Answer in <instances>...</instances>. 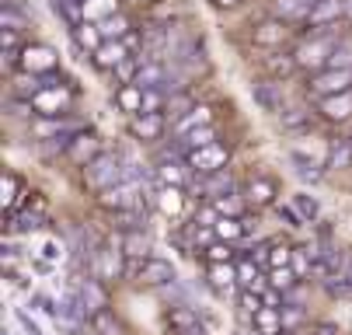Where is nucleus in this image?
Segmentation results:
<instances>
[{
    "label": "nucleus",
    "mask_w": 352,
    "mask_h": 335,
    "mask_svg": "<svg viewBox=\"0 0 352 335\" xmlns=\"http://www.w3.org/2000/svg\"><path fill=\"white\" fill-rule=\"evenodd\" d=\"M338 39H342V35H335L331 25H328V28H314V39H311V42L296 45V53H293L296 67H307V70L328 67V60H331V53H335V42H338Z\"/></svg>",
    "instance_id": "f257e3e1"
},
{
    "label": "nucleus",
    "mask_w": 352,
    "mask_h": 335,
    "mask_svg": "<svg viewBox=\"0 0 352 335\" xmlns=\"http://www.w3.org/2000/svg\"><path fill=\"white\" fill-rule=\"evenodd\" d=\"M122 178H126V171L119 168V158H112V154H98L91 164H84V182L94 193H105V188L119 185Z\"/></svg>",
    "instance_id": "f03ea898"
},
{
    "label": "nucleus",
    "mask_w": 352,
    "mask_h": 335,
    "mask_svg": "<svg viewBox=\"0 0 352 335\" xmlns=\"http://www.w3.org/2000/svg\"><path fill=\"white\" fill-rule=\"evenodd\" d=\"M349 87H352V70H335V67H328L307 80V91L314 98H331V94H342Z\"/></svg>",
    "instance_id": "7ed1b4c3"
},
{
    "label": "nucleus",
    "mask_w": 352,
    "mask_h": 335,
    "mask_svg": "<svg viewBox=\"0 0 352 335\" xmlns=\"http://www.w3.org/2000/svg\"><path fill=\"white\" fill-rule=\"evenodd\" d=\"M227 147H220V143H206V147H199L188 154V164L199 171V175H210V171H220L227 168Z\"/></svg>",
    "instance_id": "20e7f679"
},
{
    "label": "nucleus",
    "mask_w": 352,
    "mask_h": 335,
    "mask_svg": "<svg viewBox=\"0 0 352 335\" xmlns=\"http://www.w3.org/2000/svg\"><path fill=\"white\" fill-rule=\"evenodd\" d=\"M122 245L119 248H98L94 252V276L102 283H116L122 276Z\"/></svg>",
    "instance_id": "39448f33"
},
{
    "label": "nucleus",
    "mask_w": 352,
    "mask_h": 335,
    "mask_svg": "<svg viewBox=\"0 0 352 335\" xmlns=\"http://www.w3.org/2000/svg\"><path fill=\"white\" fill-rule=\"evenodd\" d=\"M136 279H140V283H146V286H168V283H175V279H178V272H175V266H171V262H161V259H143V262H140V269H136Z\"/></svg>",
    "instance_id": "423d86ee"
},
{
    "label": "nucleus",
    "mask_w": 352,
    "mask_h": 335,
    "mask_svg": "<svg viewBox=\"0 0 352 335\" xmlns=\"http://www.w3.org/2000/svg\"><path fill=\"white\" fill-rule=\"evenodd\" d=\"M102 206H109V210H136L140 206V188L133 182H119V185H112V188L102 193Z\"/></svg>",
    "instance_id": "0eeeda50"
},
{
    "label": "nucleus",
    "mask_w": 352,
    "mask_h": 335,
    "mask_svg": "<svg viewBox=\"0 0 352 335\" xmlns=\"http://www.w3.org/2000/svg\"><path fill=\"white\" fill-rule=\"evenodd\" d=\"M168 325L175 328V335H203V321H199V311L188 307V304H171Z\"/></svg>",
    "instance_id": "6e6552de"
},
{
    "label": "nucleus",
    "mask_w": 352,
    "mask_h": 335,
    "mask_svg": "<svg viewBox=\"0 0 352 335\" xmlns=\"http://www.w3.org/2000/svg\"><path fill=\"white\" fill-rule=\"evenodd\" d=\"M251 98H255V105L262 112H272V116L283 112V91L272 80H255V84H251Z\"/></svg>",
    "instance_id": "1a4fd4ad"
},
{
    "label": "nucleus",
    "mask_w": 352,
    "mask_h": 335,
    "mask_svg": "<svg viewBox=\"0 0 352 335\" xmlns=\"http://www.w3.org/2000/svg\"><path fill=\"white\" fill-rule=\"evenodd\" d=\"M195 185H199V193H203V196H210V199H220V196L234 193V178H230V171H227V168L203 175V178H199Z\"/></svg>",
    "instance_id": "9d476101"
},
{
    "label": "nucleus",
    "mask_w": 352,
    "mask_h": 335,
    "mask_svg": "<svg viewBox=\"0 0 352 335\" xmlns=\"http://www.w3.org/2000/svg\"><path fill=\"white\" fill-rule=\"evenodd\" d=\"M318 4H321V0H276L272 8H276V14L283 21H307Z\"/></svg>",
    "instance_id": "9b49d317"
},
{
    "label": "nucleus",
    "mask_w": 352,
    "mask_h": 335,
    "mask_svg": "<svg viewBox=\"0 0 352 335\" xmlns=\"http://www.w3.org/2000/svg\"><path fill=\"white\" fill-rule=\"evenodd\" d=\"M161 133H164L161 112H136V116H133V136H140V140H157Z\"/></svg>",
    "instance_id": "f8f14e48"
},
{
    "label": "nucleus",
    "mask_w": 352,
    "mask_h": 335,
    "mask_svg": "<svg viewBox=\"0 0 352 335\" xmlns=\"http://www.w3.org/2000/svg\"><path fill=\"white\" fill-rule=\"evenodd\" d=\"M342 11H345V0H321V4L311 11L307 25L311 28H328V25H335L342 18Z\"/></svg>",
    "instance_id": "ddd939ff"
},
{
    "label": "nucleus",
    "mask_w": 352,
    "mask_h": 335,
    "mask_svg": "<svg viewBox=\"0 0 352 335\" xmlns=\"http://www.w3.org/2000/svg\"><path fill=\"white\" fill-rule=\"evenodd\" d=\"M126 56H129V53H126V45L116 42V39H105V45H98V50H94V63H98V67H105V70H116Z\"/></svg>",
    "instance_id": "4468645a"
},
{
    "label": "nucleus",
    "mask_w": 352,
    "mask_h": 335,
    "mask_svg": "<svg viewBox=\"0 0 352 335\" xmlns=\"http://www.w3.org/2000/svg\"><path fill=\"white\" fill-rule=\"evenodd\" d=\"M321 112L324 119H349L352 116V87L342 91V94H331V98H321Z\"/></svg>",
    "instance_id": "2eb2a0df"
},
{
    "label": "nucleus",
    "mask_w": 352,
    "mask_h": 335,
    "mask_svg": "<svg viewBox=\"0 0 352 335\" xmlns=\"http://www.w3.org/2000/svg\"><path fill=\"white\" fill-rule=\"evenodd\" d=\"M286 25H283V18L276 21H262L258 28H255V45H269V50H272V45H283V39H286Z\"/></svg>",
    "instance_id": "dca6fc26"
},
{
    "label": "nucleus",
    "mask_w": 352,
    "mask_h": 335,
    "mask_svg": "<svg viewBox=\"0 0 352 335\" xmlns=\"http://www.w3.org/2000/svg\"><path fill=\"white\" fill-rule=\"evenodd\" d=\"M67 154H70L77 164H91V161L98 158V140H94L91 133H87V136H77V140H70Z\"/></svg>",
    "instance_id": "f3484780"
},
{
    "label": "nucleus",
    "mask_w": 352,
    "mask_h": 335,
    "mask_svg": "<svg viewBox=\"0 0 352 335\" xmlns=\"http://www.w3.org/2000/svg\"><path fill=\"white\" fill-rule=\"evenodd\" d=\"M122 252L129 255V259H150V237L143 234V230H129L126 237H122Z\"/></svg>",
    "instance_id": "a211bd4d"
},
{
    "label": "nucleus",
    "mask_w": 352,
    "mask_h": 335,
    "mask_svg": "<svg viewBox=\"0 0 352 335\" xmlns=\"http://www.w3.org/2000/svg\"><path fill=\"white\" fill-rule=\"evenodd\" d=\"M25 67L35 74V70H53L56 67V56L53 50H45V45H35V50H25Z\"/></svg>",
    "instance_id": "6ab92c4d"
},
{
    "label": "nucleus",
    "mask_w": 352,
    "mask_h": 335,
    "mask_svg": "<svg viewBox=\"0 0 352 335\" xmlns=\"http://www.w3.org/2000/svg\"><path fill=\"white\" fill-rule=\"evenodd\" d=\"M80 297L87 301L91 314H94V311H102V307L109 304V301H105V290H102V279H98V276L87 279V283H80Z\"/></svg>",
    "instance_id": "aec40b11"
},
{
    "label": "nucleus",
    "mask_w": 352,
    "mask_h": 335,
    "mask_svg": "<svg viewBox=\"0 0 352 335\" xmlns=\"http://www.w3.org/2000/svg\"><path fill=\"white\" fill-rule=\"evenodd\" d=\"M213 136H217V129H213V126L192 129V133H185V136H182V151H185V154H192V151H199V147H206V143H217Z\"/></svg>",
    "instance_id": "412c9836"
},
{
    "label": "nucleus",
    "mask_w": 352,
    "mask_h": 335,
    "mask_svg": "<svg viewBox=\"0 0 352 335\" xmlns=\"http://www.w3.org/2000/svg\"><path fill=\"white\" fill-rule=\"evenodd\" d=\"M116 102H119L126 112H140V109H143V87H140V84H122L119 94H116Z\"/></svg>",
    "instance_id": "4be33fe9"
},
{
    "label": "nucleus",
    "mask_w": 352,
    "mask_h": 335,
    "mask_svg": "<svg viewBox=\"0 0 352 335\" xmlns=\"http://www.w3.org/2000/svg\"><path fill=\"white\" fill-rule=\"evenodd\" d=\"M67 105V94H53V91H42V94H35V112L38 116H56V109H63Z\"/></svg>",
    "instance_id": "5701e85b"
},
{
    "label": "nucleus",
    "mask_w": 352,
    "mask_h": 335,
    "mask_svg": "<svg viewBox=\"0 0 352 335\" xmlns=\"http://www.w3.org/2000/svg\"><path fill=\"white\" fill-rule=\"evenodd\" d=\"M328 67H335V70H352V39H349V35H342V39L335 42V53H331Z\"/></svg>",
    "instance_id": "b1692460"
},
{
    "label": "nucleus",
    "mask_w": 352,
    "mask_h": 335,
    "mask_svg": "<svg viewBox=\"0 0 352 335\" xmlns=\"http://www.w3.org/2000/svg\"><path fill=\"white\" fill-rule=\"evenodd\" d=\"M199 126H210V109H188V116L175 126V133L185 136V133H192V129H199Z\"/></svg>",
    "instance_id": "393cba45"
},
{
    "label": "nucleus",
    "mask_w": 352,
    "mask_h": 335,
    "mask_svg": "<svg viewBox=\"0 0 352 335\" xmlns=\"http://www.w3.org/2000/svg\"><path fill=\"white\" fill-rule=\"evenodd\" d=\"M91 328H94L98 335H119V321L112 318L109 307H102V311H94V314H91Z\"/></svg>",
    "instance_id": "a878e982"
},
{
    "label": "nucleus",
    "mask_w": 352,
    "mask_h": 335,
    "mask_svg": "<svg viewBox=\"0 0 352 335\" xmlns=\"http://www.w3.org/2000/svg\"><path fill=\"white\" fill-rule=\"evenodd\" d=\"M328 164H331V168H349V164H352V140H335V143H331Z\"/></svg>",
    "instance_id": "bb28decb"
},
{
    "label": "nucleus",
    "mask_w": 352,
    "mask_h": 335,
    "mask_svg": "<svg viewBox=\"0 0 352 335\" xmlns=\"http://www.w3.org/2000/svg\"><path fill=\"white\" fill-rule=\"evenodd\" d=\"M126 18L122 14H109V18H102L98 21V32H102V39H119V35H126Z\"/></svg>",
    "instance_id": "cd10ccee"
},
{
    "label": "nucleus",
    "mask_w": 352,
    "mask_h": 335,
    "mask_svg": "<svg viewBox=\"0 0 352 335\" xmlns=\"http://www.w3.org/2000/svg\"><path fill=\"white\" fill-rule=\"evenodd\" d=\"M269 283L276 286V290H293V286H296V272L293 269H286V266H272V272H269Z\"/></svg>",
    "instance_id": "c85d7f7f"
},
{
    "label": "nucleus",
    "mask_w": 352,
    "mask_h": 335,
    "mask_svg": "<svg viewBox=\"0 0 352 335\" xmlns=\"http://www.w3.org/2000/svg\"><path fill=\"white\" fill-rule=\"evenodd\" d=\"M255 325H258V328H265V332L272 335V332H279V328H283V311H279V307H262V311L255 314Z\"/></svg>",
    "instance_id": "c756f323"
},
{
    "label": "nucleus",
    "mask_w": 352,
    "mask_h": 335,
    "mask_svg": "<svg viewBox=\"0 0 352 335\" xmlns=\"http://www.w3.org/2000/svg\"><path fill=\"white\" fill-rule=\"evenodd\" d=\"M53 11H56V14H63V18H67V25L80 28V18H84V11L77 8V0H53Z\"/></svg>",
    "instance_id": "7c9ffc66"
},
{
    "label": "nucleus",
    "mask_w": 352,
    "mask_h": 335,
    "mask_svg": "<svg viewBox=\"0 0 352 335\" xmlns=\"http://www.w3.org/2000/svg\"><path fill=\"white\" fill-rule=\"evenodd\" d=\"M269 199H272V182L258 178V182H251V185H248V203L262 206V203H269Z\"/></svg>",
    "instance_id": "2f4dec72"
},
{
    "label": "nucleus",
    "mask_w": 352,
    "mask_h": 335,
    "mask_svg": "<svg viewBox=\"0 0 352 335\" xmlns=\"http://www.w3.org/2000/svg\"><path fill=\"white\" fill-rule=\"evenodd\" d=\"M244 230H248V224H244L241 217H227V220L217 224V234L223 237V241H234V237H241Z\"/></svg>",
    "instance_id": "473e14b6"
},
{
    "label": "nucleus",
    "mask_w": 352,
    "mask_h": 335,
    "mask_svg": "<svg viewBox=\"0 0 352 335\" xmlns=\"http://www.w3.org/2000/svg\"><path fill=\"white\" fill-rule=\"evenodd\" d=\"M289 161L296 164V175H300V178H311V182H318V178H321V168H318L314 161H307V158H300L296 151L289 154Z\"/></svg>",
    "instance_id": "72a5a7b5"
},
{
    "label": "nucleus",
    "mask_w": 352,
    "mask_h": 335,
    "mask_svg": "<svg viewBox=\"0 0 352 335\" xmlns=\"http://www.w3.org/2000/svg\"><path fill=\"white\" fill-rule=\"evenodd\" d=\"M32 304H35V307H38L42 314H49V318H56V321L63 318V304H56L53 297H45V294H32Z\"/></svg>",
    "instance_id": "f704fd0d"
},
{
    "label": "nucleus",
    "mask_w": 352,
    "mask_h": 335,
    "mask_svg": "<svg viewBox=\"0 0 352 335\" xmlns=\"http://www.w3.org/2000/svg\"><path fill=\"white\" fill-rule=\"evenodd\" d=\"M0 25H4V28H14V32H21L28 21H25V14H21L14 4H4V11H0Z\"/></svg>",
    "instance_id": "c9c22d12"
},
{
    "label": "nucleus",
    "mask_w": 352,
    "mask_h": 335,
    "mask_svg": "<svg viewBox=\"0 0 352 335\" xmlns=\"http://www.w3.org/2000/svg\"><path fill=\"white\" fill-rule=\"evenodd\" d=\"M164 105V87H143V109L140 112H161Z\"/></svg>",
    "instance_id": "e433bc0d"
},
{
    "label": "nucleus",
    "mask_w": 352,
    "mask_h": 335,
    "mask_svg": "<svg viewBox=\"0 0 352 335\" xmlns=\"http://www.w3.org/2000/svg\"><path fill=\"white\" fill-rule=\"evenodd\" d=\"M213 206L220 210V213H227V217H241L244 213V203L234 196V193H227V196H220V199H213Z\"/></svg>",
    "instance_id": "4c0bfd02"
},
{
    "label": "nucleus",
    "mask_w": 352,
    "mask_h": 335,
    "mask_svg": "<svg viewBox=\"0 0 352 335\" xmlns=\"http://www.w3.org/2000/svg\"><path fill=\"white\" fill-rule=\"evenodd\" d=\"M296 206H300V213H304V220H318V217H321V203H318L314 196L300 193V196H296Z\"/></svg>",
    "instance_id": "58836bf2"
},
{
    "label": "nucleus",
    "mask_w": 352,
    "mask_h": 335,
    "mask_svg": "<svg viewBox=\"0 0 352 335\" xmlns=\"http://www.w3.org/2000/svg\"><path fill=\"white\" fill-rule=\"evenodd\" d=\"M265 304H262V297H258V290H244L241 294V311L244 314H258Z\"/></svg>",
    "instance_id": "ea45409f"
},
{
    "label": "nucleus",
    "mask_w": 352,
    "mask_h": 335,
    "mask_svg": "<svg viewBox=\"0 0 352 335\" xmlns=\"http://www.w3.org/2000/svg\"><path fill=\"white\" fill-rule=\"evenodd\" d=\"M185 109H188V94H185V91H175L171 98H168V112H171V119H182Z\"/></svg>",
    "instance_id": "a19ab883"
},
{
    "label": "nucleus",
    "mask_w": 352,
    "mask_h": 335,
    "mask_svg": "<svg viewBox=\"0 0 352 335\" xmlns=\"http://www.w3.org/2000/svg\"><path fill=\"white\" fill-rule=\"evenodd\" d=\"M279 311H283V328H296L300 321H304V311H300L296 304H283Z\"/></svg>",
    "instance_id": "79ce46f5"
},
{
    "label": "nucleus",
    "mask_w": 352,
    "mask_h": 335,
    "mask_svg": "<svg viewBox=\"0 0 352 335\" xmlns=\"http://www.w3.org/2000/svg\"><path fill=\"white\" fill-rule=\"evenodd\" d=\"M63 129H77V122H38L35 126V136H49V133H63Z\"/></svg>",
    "instance_id": "37998d69"
},
{
    "label": "nucleus",
    "mask_w": 352,
    "mask_h": 335,
    "mask_svg": "<svg viewBox=\"0 0 352 335\" xmlns=\"http://www.w3.org/2000/svg\"><path fill=\"white\" fill-rule=\"evenodd\" d=\"M210 279H213L217 290H227L230 279H234V272H230V269H223V266H213V269H210Z\"/></svg>",
    "instance_id": "c03bdc74"
},
{
    "label": "nucleus",
    "mask_w": 352,
    "mask_h": 335,
    "mask_svg": "<svg viewBox=\"0 0 352 335\" xmlns=\"http://www.w3.org/2000/svg\"><path fill=\"white\" fill-rule=\"evenodd\" d=\"M307 119H311L307 109H289V112H283V126H289V129H293V126H304Z\"/></svg>",
    "instance_id": "a18cd8bd"
},
{
    "label": "nucleus",
    "mask_w": 352,
    "mask_h": 335,
    "mask_svg": "<svg viewBox=\"0 0 352 335\" xmlns=\"http://www.w3.org/2000/svg\"><path fill=\"white\" fill-rule=\"evenodd\" d=\"M74 35H77L80 45H87V50H94L98 39H102V32H98V28H74Z\"/></svg>",
    "instance_id": "49530a36"
},
{
    "label": "nucleus",
    "mask_w": 352,
    "mask_h": 335,
    "mask_svg": "<svg viewBox=\"0 0 352 335\" xmlns=\"http://www.w3.org/2000/svg\"><path fill=\"white\" fill-rule=\"evenodd\" d=\"M217 217H220V210H217V206H206V210H199V213H195V224H203V227H217V224H220Z\"/></svg>",
    "instance_id": "de8ad7c7"
},
{
    "label": "nucleus",
    "mask_w": 352,
    "mask_h": 335,
    "mask_svg": "<svg viewBox=\"0 0 352 335\" xmlns=\"http://www.w3.org/2000/svg\"><path fill=\"white\" fill-rule=\"evenodd\" d=\"M289 255H293V248H286V245H272L269 266H286V262H289Z\"/></svg>",
    "instance_id": "09e8293b"
},
{
    "label": "nucleus",
    "mask_w": 352,
    "mask_h": 335,
    "mask_svg": "<svg viewBox=\"0 0 352 335\" xmlns=\"http://www.w3.org/2000/svg\"><path fill=\"white\" fill-rule=\"evenodd\" d=\"M18 325L25 328V335H45V332L32 321V314H28V311H18Z\"/></svg>",
    "instance_id": "8fccbe9b"
},
{
    "label": "nucleus",
    "mask_w": 352,
    "mask_h": 335,
    "mask_svg": "<svg viewBox=\"0 0 352 335\" xmlns=\"http://www.w3.org/2000/svg\"><path fill=\"white\" fill-rule=\"evenodd\" d=\"M178 203H182V196H178V188H164V193H161V206L164 210H178Z\"/></svg>",
    "instance_id": "3c124183"
},
{
    "label": "nucleus",
    "mask_w": 352,
    "mask_h": 335,
    "mask_svg": "<svg viewBox=\"0 0 352 335\" xmlns=\"http://www.w3.org/2000/svg\"><path fill=\"white\" fill-rule=\"evenodd\" d=\"M311 248H293V255H296V276H304L307 269H311V255H307Z\"/></svg>",
    "instance_id": "603ef678"
},
{
    "label": "nucleus",
    "mask_w": 352,
    "mask_h": 335,
    "mask_svg": "<svg viewBox=\"0 0 352 335\" xmlns=\"http://www.w3.org/2000/svg\"><path fill=\"white\" fill-rule=\"evenodd\" d=\"M279 217H286L289 220V227H304L307 220H304V213H293L289 206H279Z\"/></svg>",
    "instance_id": "864d4df0"
},
{
    "label": "nucleus",
    "mask_w": 352,
    "mask_h": 335,
    "mask_svg": "<svg viewBox=\"0 0 352 335\" xmlns=\"http://www.w3.org/2000/svg\"><path fill=\"white\" fill-rule=\"evenodd\" d=\"M161 178H164V182H175V185H182V182H185V175H182V171H178L175 164H168V168H161Z\"/></svg>",
    "instance_id": "5fc2aeb1"
},
{
    "label": "nucleus",
    "mask_w": 352,
    "mask_h": 335,
    "mask_svg": "<svg viewBox=\"0 0 352 335\" xmlns=\"http://www.w3.org/2000/svg\"><path fill=\"white\" fill-rule=\"evenodd\" d=\"M210 259L213 262H227L230 259V245H210Z\"/></svg>",
    "instance_id": "6e6d98bb"
},
{
    "label": "nucleus",
    "mask_w": 352,
    "mask_h": 335,
    "mask_svg": "<svg viewBox=\"0 0 352 335\" xmlns=\"http://www.w3.org/2000/svg\"><path fill=\"white\" fill-rule=\"evenodd\" d=\"M38 224H42V220H38V217H28V213H25V217H18V220H14V227H18V230H28V227H32V230H35V227H38Z\"/></svg>",
    "instance_id": "4d7b16f0"
},
{
    "label": "nucleus",
    "mask_w": 352,
    "mask_h": 335,
    "mask_svg": "<svg viewBox=\"0 0 352 335\" xmlns=\"http://www.w3.org/2000/svg\"><path fill=\"white\" fill-rule=\"evenodd\" d=\"M14 185H18V182L8 175V178H4V203H11V199H14V196H11V193H14Z\"/></svg>",
    "instance_id": "13d9d810"
},
{
    "label": "nucleus",
    "mask_w": 352,
    "mask_h": 335,
    "mask_svg": "<svg viewBox=\"0 0 352 335\" xmlns=\"http://www.w3.org/2000/svg\"><path fill=\"white\" fill-rule=\"evenodd\" d=\"M213 4H217V8H234L237 0H213Z\"/></svg>",
    "instance_id": "bf43d9fd"
},
{
    "label": "nucleus",
    "mask_w": 352,
    "mask_h": 335,
    "mask_svg": "<svg viewBox=\"0 0 352 335\" xmlns=\"http://www.w3.org/2000/svg\"><path fill=\"white\" fill-rule=\"evenodd\" d=\"M318 335H335V328H331V325H321V328H318Z\"/></svg>",
    "instance_id": "052dcab7"
},
{
    "label": "nucleus",
    "mask_w": 352,
    "mask_h": 335,
    "mask_svg": "<svg viewBox=\"0 0 352 335\" xmlns=\"http://www.w3.org/2000/svg\"><path fill=\"white\" fill-rule=\"evenodd\" d=\"M272 335H296L293 328H279V332H272Z\"/></svg>",
    "instance_id": "680f3d73"
},
{
    "label": "nucleus",
    "mask_w": 352,
    "mask_h": 335,
    "mask_svg": "<svg viewBox=\"0 0 352 335\" xmlns=\"http://www.w3.org/2000/svg\"><path fill=\"white\" fill-rule=\"evenodd\" d=\"M345 276H349V279H352V259H349V266H345Z\"/></svg>",
    "instance_id": "e2e57ef3"
},
{
    "label": "nucleus",
    "mask_w": 352,
    "mask_h": 335,
    "mask_svg": "<svg viewBox=\"0 0 352 335\" xmlns=\"http://www.w3.org/2000/svg\"><path fill=\"white\" fill-rule=\"evenodd\" d=\"M248 335H265V332H258V328H255V332H248Z\"/></svg>",
    "instance_id": "0e129e2a"
}]
</instances>
